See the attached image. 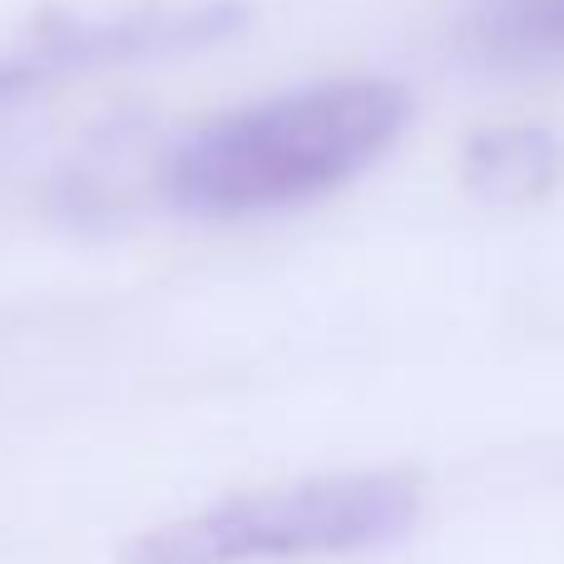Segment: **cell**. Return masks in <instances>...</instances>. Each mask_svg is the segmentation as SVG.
I'll return each mask as SVG.
<instances>
[{"mask_svg": "<svg viewBox=\"0 0 564 564\" xmlns=\"http://www.w3.org/2000/svg\"><path fill=\"white\" fill-rule=\"evenodd\" d=\"M411 124L391 79H327L194 129L169 154L164 188L198 218H263L367 174Z\"/></svg>", "mask_w": 564, "mask_h": 564, "instance_id": "obj_1", "label": "cell"}, {"mask_svg": "<svg viewBox=\"0 0 564 564\" xmlns=\"http://www.w3.org/2000/svg\"><path fill=\"white\" fill-rule=\"evenodd\" d=\"M416 490L401 476H327L238 496L144 530L129 564H263L357 555L406 535Z\"/></svg>", "mask_w": 564, "mask_h": 564, "instance_id": "obj_2", "label": "cell"}, {"mask_svg": "<svg viewBox=\"0 0 564 564\" xmlns=\"http://www.w3.org/2000/svg\"><path fill=\"white\" fill-rule=\"evenodd\" d=\"M243 25V10L234 0H204V6H149L124 15H69L45 20L25 40L0 50V105H15L30 89L65 75L134 59L184 55L198 45H218Z\"/></svg>", "mask_w": 564, "mask_h": 564, "instance_id": "obj_3", "label": "cell"}, {"mask_svg": "<svg viewBox=\"0 0 564 564\" xmlns=\"http://www.w3.org/2000/svg\"><path fill=\"white\" fill-rule=\"evenodd\" d=\"M466 45L480 65L535 69L564 59V0H480L466 20Z\"/></svg>", "mask_w": 564, "mask_h": 564, "instance_id": "obj_4", "label": "cell"}, {"mask_svg": "<svg viewBox=\"0 0 564 564\" xmlns=\"http://www.w3.org/2000/svg\"><path fill=\"white\" fill-rule=\"evenodd\" d=\"M560 174V149L540 129H500L470 149V178L496 194H540Z\"/></svg>", "mask_w": 564, "mask_h": 564, "instance_id": "obj_5", "label": "cell"}]
</instances>
